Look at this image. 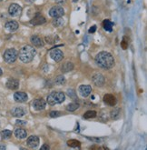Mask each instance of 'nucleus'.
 Segmentation results:
<instances>
[{
  "label": "nucleus",
  "instance_id": "1",
  "mask_svg": "<svg viewBox=\"0 0 147 150\" xmlns=\"http://www.w3.org/2000/svg\"><path fill=\"white\" fill-rule=\"evenodd\" d=\"M96 63L102 68L109 69L114 66V57L108 52H100L96 57Z\"/></svg>",
  "mask_w": 147,
  "mask_h": 150
},
{
  "label": "nucleus",
  "instance_id": "2",
  "mask_svg": "<svg viewBox=\"0 0 147 150\" xmlns=\"http://www.w3.org/2000/svg\"><path fill=\"white\" fill-rule=\"evenodd\" d=\"M36 55V51L35 49L31 46H25L21 48V50L19 51V59L24 62V63H29L31 62L34 57Z\"/></svg>",
  "mask_w": 147,
  "mask_h": 150
},
{
  "label": "nucleus",
  "instance_id": "3",
  "mask_svg": "<svg viewBox=\"0 0 147 150\" xmlns=\"http://www.w3.org/2000/svg\"><path fill=\"white\" fill-rule=\"evenodd\" d=\"M65 98V96L63 92H52L47 96L46 101L49 105L54 106V105H57L64 102Z\"/></svg>",
  "mask_w": 147,
  "mask_h": 150
},
{
  "label": "nucleus",
  "instance_id": "4",
  "mask_svg": "<svg viewBox=\"0 0 147 150\" xmlns=\"http://www.w3.org/2000/svg\"><path fill=\"white\" fill-rule=\"evenodd\" d=\"M18 57L17 51L14 49V48H9V49L6 50V52L4 53V60L8 64L14 63Z\"/></svg>",
  "mask_w": 147,
  "mask_h": 150
},
{
  "label": "nucleus",
  "instance_id": "5",
  "mask_svg": "<svg viewBox=\"0 0 147 150\" xmlns=\"http://www.w3.org/2000/svg\"><path fill=\"white\" fill-rule=\"evenodd\" d=\"M64 14H65V10L61 6L53 7L49 11V15L52 17H63Z\"/></svg>",
  "mask_w": 147,
  "mask_h": 150
},
{
  "label": "nucleus",
  "instance_id": "6",
  "mask_svg": "<svg viewBox=\"0 0 147 150\" xmlns=\"http://www.w3.org/2000/svg\"><path fill=\"white\" fill-rule=\"evenodd\" d=\"M22 12V7L17 4H11L8 8V13L12 17H18Z\"/></svg>",
  "mask_w": 147,
  "mask_h": 150
},
{
  "label": "nucleus",
  "instance_id": "7",
  "mask_svg": "<svg viewBox=\"0 0 147 150\" xmlns=\"http://www.w3.org/2000/svg\"><path fill=\"white\" fill-rule=\"evenodd\" d=\"M50 57L55 62H60L63 58H64V54L63 52L59 49H53L50 52Z\"/></svg>",
  "mask_w": 147,
  "mask_h": 150
},
{
  "label": "nucleus",
  "instance_id": "8",
  "mask_svg": "<svg viewBox=\"0 0 147 150\" xmlns=\"http://www.w3.org/2000/svg\"><path fill=\"white\" fill-rule=\"evenodd\" d=\"M92 79H93L94 84L96 85V87H103L104 84V77L100 73L94 74L92 77Z\"/></svg>",
  "mask_w": 147,
  "mask_h": 150
},
{
  "label": "nucleus",
  "instance_id": "9",
  "mask_svg": "<svg viewBox=\"0 0 147 150\" xmlns=\"http://www.w3.org/2000/svg\"><path fill=\"white\" fill-rule=\"evenodd\" d=\"M45 105H46V102L43 98H38V99H35L33 102V108L36 111H40L45 108Z\"/></svg>",
  "mask_w": 147,
  "mask_h": 150
},
{
  "label": "nucleus",
  "instance_id": "10",
  "mask_svg": "<svg viewBox=\"0 0 147 150\" xmlns=\"http://www.w3.org/2000/svg\"><path fill=\"white\" fill-rule=\"evenodd\" d=\"M14 99L17 101V102L24 103V102H25V101H27L28 96H27V94L24 93V92H17V93H15V95H14Z\"/></svg>",
  "mask_w": 147,
  "mask_h": 150
},
{
  "label": "nucleus",
  "instance_id": "11",
  "mask_svg": "<svg viewBox=\"0 0 147 150\" xmlns=\"http://www.w3.org/2000/svg\"><path fill=\"white\" fill-rule=\"evenodd\" d=\"M92 92V87L88 85H82L79 87V93L84 98H86Z\"/></svg>",
  "mask_w": 147,
  "mask_h": 150
},
{
  "label": "nucleus",
  "instance_id": "12",
  "mask_svg": "<svg viewBox=\"0 0 147 150\" xmlns=\"http://www.w3.org/2000/svg\"><path fill=\"white\" fill-rule=\"evenodd\" d=\"M27 146L31 148H35L39 145V138L35 136H31L27 138Z\"/></svg>",
  "mask_w": 147,
  "mask_h": 150
},
{
  "label": "nucleus",
  "instance_id": "13",
  "mask_svg": "<svg viewBox=\"0 0 147 150\" xmlns=\"http://www.w3.org/2000/svg\"><path fill=\"white\" fill-rule=\"evenodd\" d=\"M104 102L107 104L108 106H115V104H116V98H115L114 96L107 94L104 96Z\"/></svg>",
  "mask_w": 147,
  "mask_h": 150
},
{
  "label": "nucleus",
  "instance_id": "14",
  "mask_svg": "<svg viewBox=\"0 0 147 150\" xmlns=\"http://www.w3.org/2000/svg\"><path fill=\"white\" fill-rule=\"evenodd\" d=\"M7 87L9 89H12V90H15L19 87V81L17 79H14V78H10L7 80Z\"/></svg>",
  "mask_w": 147,
  "mask_h": 150
},
{
  "label": "nucleus",
  "instance_id": "15",
  "mask_svg": "<svg viewBox=\"0 0 147 150\" xmlns=\"http://www.w3.org/2000/svg\"><path fill=\"white\" fill-rule=\"evenodd\" d=\"M30 23L34 25V26H39V25H43L45 23V18L44 17H42L40 15H35V17L30 21Z\"/></svg>",
  "mask_w": 147,
  "mask_h": 150
},
{
  "label": "nucleus",
  "instance_id": "16",
  "mask_svg": "<svg viewBox=\"0 0 147 150\" xmlns=\"http://www.w3.org/2000/svg\"><path fill=\"white\" fill-rule=\"evenodd\" d=\"M18 28H19L18 23L17 22V21H14V20L8 21V22L6 24V28L10 32H14L15 30H17Z\"/></svg>",
  "mask_w": 147,
  "mask_h": 150
},
{
  "label": "nucleus",
  "instance_id": "17",
  "mask_svg": "<svg viewBox=\"0 0 147 150\" xmlns=\"http://www.w3.org/2000/svg\"><path fill=\"white\" fill-rule=\"evenodd\" d=\"M11 113L15 117H22L23 116H25V111L23 108H21V106H18V108H15L12 109Z\"/></svg>",
  "mask_w": 147,
  "mask_h": 150
},
{
  "label": "nucleus",
  "instance_id": "18",
  "mask_svg": "<svg viewBox=\"0 0 147 150\" xmlns=\"http://www.w3.org/2000/svg\"><path fill=\"white\" fill-rule=\"evenodd\" d=\"M30 40H31V43H32V44L36 47H40L44 44L43 40H42V38L41 37H39L38 36H31Z\"/></svg>",
  "mask_w": 147,
  "mask_h": 150
},
{
  "label": "nucleus",
  "instance_id": "19",
  "mask_svg": "<svg viewBox=\"0 0 147 150\" xmlns=\"http://www.w3.org/2000/svg\"><path fill=\"white\" fill-rule=\"evenodd\" d=\"M15 136L19 139H24L27 137V131L23 129V128H17V129H15Z\"/></svg>",
  "mask_w": 147,
  "mask_h": 150
},
{
  "label": "nucleus",
  "instance_id": "20",
  "mask_svg": "<svg viewBox=\"0 0 147 150\" xmlns=\"http://www.w3.org/2000/svg\"><path fill=\"white\" fill-rule=\"evenodd\" d=\"M52 24H53V26H55V28H61L62 26H64L65 20L62 18V17H54V20H53V22H52Z\"/></svg>",
  "mask_w": 147,
  "mask_h": 150
},
{
  "label": "nucleus",
  "instance_id": "21",
  "mask_svg": "<svg viewBox=\"0 0 147 150\" xmlns=\"http://www.w3.org/2000/svg\"><path fill=\"white\" fill-rule=\"evenodd\" d=\"M73 68H74V65H73L72 62H65L62 67V71L66 73V72H69V71L73 70Z\"/></svg>",
  "mask_w": 147,
  "mask_h": 150
},
{
  "label": "nucleus",
  "instance_id": "22",
  "mask_svg": "<svg viewBox=\"0 0 147 150\" xmlns=\"http://www.w3.org/2000/svg\"><path fill=\"white\" fill-rule=\"evenodd\" d=\"M113 26H114L113 23L110 20H108V19H106L103 22V26H104V28L106 29V31L111 32L113 30Z\"/></svg>",
  "mask_w": 147,
  "mask_h": 150
},
{
  "label": "nucleus",
  "instance_id": "23",
  "mask_svg": "<svg viewBox=\"0 0 147 150\" xmlns=\"http://www.w3.org/2000/svg\"><path fill=\"white\" fill-rule=\"evenodd\" d=\"M67 145L71 147H80L81 143H80V141L76 140V139H70V140L67 141Z\"/></svg>",
  "mask_w": 147,
  "mask_h": 150
},
{
  "label": "nucleus",
  "instance_id": "24",
  "mask_svg": "<svg viewBox=\"0 0 147 150\" xmlns=\"http://www.w3.org/2000/svg\"><path fill=\"white\" fill-rule=\"evenodd\" d=\"M121 115V109L120 108H115L111 111V117L113 119H117L120 117Z\"/></svg>",
  "mask_w": 147,
  "mask_h": 150
},
{
  "label": "nucleus",
  "instance_id": "25",
  "mask_svg": "<svg viewBox=\"0 0 147 150\" xmlns=\"http://www.w3.org/2000/svg\"><path fill=\"white\" fill-rule=\"evenodd\" d=\"M96 116V111H87L85 113V115H84V117L86 119H90V118H94V117Z\"/></svg>",
  "mask_w": 147,
  "mask_h": 150
},
{
  "label": "nucleus",
  "instance_id": "26",
  "mask_svg": "<svg viewBox=\"0 0 147 150\" xmlns=\"http://www.w3.org/2000/svg\"><path fill=\"white\" fill-rule=\"evenodd\" d=\"M77 108H79V104L78 103H71L66 106V110L70 111V112L75 111Z\"/></svg>",
  "mask_w": 147,
  "mask_h": 150
},
{
  "label": "nucleus",
  "instance_id": "27",
  "mask_svg": "<svg viewBox=\"0 0 147 150\" xmlns=\"http://www.w3.org/2000/svg\"><path fill=\"white\" fill-rule=\"evenodd\" d=\"M65 83V78L64 76H58L55 78V85H62Z\"/></svg>",
  "mask_w": 147,
  "mask_h": 150
},
{
  "label": "nucleus",
  "instance_id": "28",
  "mask_svg": "<svg viewBox=\"0 0 147 150\" xmlns=\"http://www.w3.org/2000/svg\"><path fill=\"white\" fill-rule=\"evenodd\" d=\"M11 136H12V132L10 130H3L1 132V137L4 139H8Z\"/></svg>",
  "mask_w": 147,
  "mask_h": 150
},
{
  "label": "nucleus",
  "instance_id": "29",
  "mask_svg": "<svg viewBox=\"0 0 147 150\" xmlns=\"http://www.w3.org/2000/svg\"><path fill=\"white\" fill-rule=\"evenodd\" d=\"M128 46H129V39L127 38L126 36H124L123 41L121 42V46H122L123 49H126V48L128 47Z\"/></svg>",
  "mask_w": 147,
  "mask_h": 150
},
{
  "label": "nucleus",
  "instance_id": "30",
  "mask_svg": "<svg viewBox=\"0 0 147 150\" xmlns=\"http://www.w3.org/2000/svg\"><path fill=\"white\" fill-rule=\"evenodd\" d=\"M61 114L62 113H61V112H59V111H52V112H50L49 116L51 117H57V116H60Z\"/></svg>",
  "mask_w": 147,
  "mask_h": 150
},
{
  "label": "nucleus",
  "instance_id": "31",
  "mask_svg": "<svg viewBox=\"0 0 147 150\" xmlns=\"http://www.w3.org/2000/svg\"><path fill=\"white\" fill-rule=\"evenodd\" d=\"M67 93L68 95H69V96H71V98H76V93H75V90L74 89H68L67 90Z\"/></svg>",
  "mask_w": 147,
  "mask_h": 150
},
{
  "label": "nucleus",
  "instance_id": "32",
  "mask_svg": "<svg viewBox=\"0 0 147 150\" xmlns=\"http://www.w3.org/2000/svg\"><path fill=\"white\" fill-rule=\"evenodd\" d=\"M15 124H17V126H25V125H27V122L23 121V120H17Z\"/></svg>",
  "mask_w": 147,
  "mask_h": 150
},
{
  "label": "nucleus",
  "instance_id": "33",
  "mask_svg": "<svg viewBox=\"0 0 147 150\" xmlns=\"http://www.w3.org/2000/svg\"><path fill=\"white\" fill-rule=\"evenodd\" d=\"M45 40H46L47 43H49V44H54V43H55V40L52 39L50 36H46L45 37Z\"/></svg>",
  "mask_w": 147,
  "mask_h": 150
},
{
  "label": "nucleus",
  "instance_id": "34",
  "mask_svg": "<svg viewBox=\"0 0 147 150\" xmlns=\"http://www.w3.org/2000/svg\"><path fill=\"white\" fill-rule=\"evenodd\" d=\"M96 26H93L92 28H91L90 29H89L88 32H89V33H94V32L96 31Z\"/></svg>",
  "mask_w": 147,
  "mask_h": 150
},
{
  "label": "nucleus",
  "instance_id": "35",
  "mask_svg": "<svg viewBox=\"0 0 147 150\" xmlns=\"http://www.w3.org/2000/svg\"><path fill=\"white\" fill-rule=\"evenodd\" d=\"M41 149H42V150H46V149L48 150V149H49V146H48V145L45 144V145H44V146L41 147Z\"/></svg>",
  "mask_w": 147,
  "mask_h": 150
},
{
  "label": "nucleus",
  "instance_id": "36",
  "mask_svg": "<svg viewBox=\"0 0 147 150\" xmlns=\"http://www.w3.org/2000/svg\"><path fill=\"white\" fill-rule=\"evenodd\" d=\"M57 4H59V6H62L63 4L65 3V0H56Z\"/></svg>",
  "mask_w": 147,
  "mask_h": 150
},
{
  "label": "nucleus",
  "instance_id": "37",
  "mask_svg": "<svg viewBox=\"0 0 147 150\" xmlns=\"http://www.w3.org/2000/svg\"><path fill=\"white\" fill-rule=\"evenodd\" d=\"M25 2H27V3H29V4H32V3H34V2L35 1V0H25Z\"/></svg>",
  "mask_w": 147,
  "mask_h": 150
},
{
  "label": "nucleus",
  "instance_id": "38",
  "mask_svg": "<svg viewBox=\"0 0 147 150\" xmlns=\"http://www.w3.org/2000/svg\"><path fill=\"white\" fill-rule=\"evenodd\" d=\"M0 149L5 150V149H6V146H4V145H0Z\"/></svg>",
  "mask_w": 147,
  "mask_h": 150
},
{
  "label": "nucleus",
  "instance_id": "39",
  "mask_svg": "<svg viewBox=\"0 0 147 150\" xmlns=\"http://www.w3.org/2000/svg\"><path fill=\"white\" fill-rule=\"evenodd\" d=\"M2 73H3V71H2V69H1V68H0V76H1V75H2Z\"/></svg>",
  "mask_w": 147,
  "mask_h": 150
},
{
  "label": "nucleus",
  "instance_id": "40",
  "mask_svg": "<svg viewBox=\"0 0 147 150\" xmlns=\"http://www.w3.org/2000/svg\"><path fill=\"white\" fill-rule=\"evenodd\" d=\"M0 1H2V0H0Z\"/></svg>",
  "mask_w": 147,
  "mask_h": 150
}]
</instances>
